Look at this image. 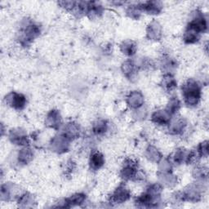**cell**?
<instances>
[{
    "mask_svg": "<svg viewBox=\"0 0 209 209\" xmlns=\"http://www.w3.org/2000/svg\"><path fill=\"white\" fill-rule=\"evenodd\" d=\"M91 163L96 168H99L100 166H102L103 164V158L102 155L100 154H96L95 155H93L91 159Z\"/></svg>",
    "mask_w": 209,
    "mask_h": 209,
    "instance_id": "6da1fadb",
    "label": "cell"
}]
</instances>
